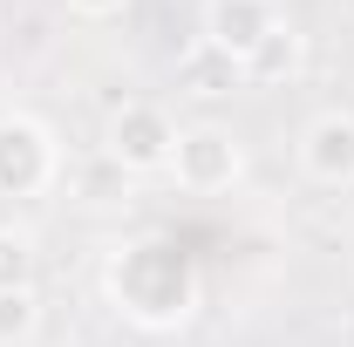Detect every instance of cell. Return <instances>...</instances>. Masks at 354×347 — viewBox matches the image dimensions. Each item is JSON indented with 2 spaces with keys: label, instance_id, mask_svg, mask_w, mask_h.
I'll list each match as a JSON object with an SVG mask.
<instances>
[{
  "label": "cell",
  "instance_id": "cell-1",
  "mask_svg": "<svg viewBox=\"0 0 354 347\" xmlns=\"http://www.w3.org/2000/svg\"><path fill=\"white\" fill-rule=\"evenodd\" d=\"M102 300L136 334H177L205 306V272L171 232H130L102 252Z\"/></svg>",
  "mask_w": 354,
  "mask_h": 347
},
{
  "label": "cell",
  "instance_id": "cell-2",
  "mask_svg": "<svg viewBox=\"0 0 354 347\" xmlns=\"http://www.w3.org/2000/svg\"><path fill=\"white\" fill-rule=\"evenodd\" d=\"M177 123L164 102H150V95H130V102H116L109 109V123H102V164L123 177H157L171 171V150H177Z\"/></svg>",
  "mask_w": 354,
  "mask_h": 347
},
{
  "label": "cell",
  "instance_id": "cell-3",
  "mask_svg": "<svg viewBox=\"0 0 354 347\" xmlns=\"http://www.w3.org/2000/svg\"><path fill=\"white\" fill-rule=\"evenodd\" d=\"M62 184V143L41 116L0 109V198H48Z\"/></svg>",
  "mask_w": 354,
  "mask_h": 347
},
{
  "label": "cell",
  "instance_id": "cell-4",
  "mask_svg": "<svg viewBox=\"0 0 354 347\" xmlns=\"http://www.w3.org/2000/svg\"><path fill=\"white\" fill-rule=\"evenodd\" d=\"M171 177L191 198H218L245 177V143L225 130V123H184L171 150Z\"/></svg>",
  "mask_w": 354,
  "mask_h": 347
},
{
  "label": "cell",
  "instance_id": "cell-5",
  "mask_svg": "<svg viewBox=\"0 0 354 347\" xmlns=\"http://www.w3.org/2000/svg\"><path fill=\"white\" fill-rule=\"evenodd\" d=\"M286 21V7L279 0H205V21H198V35H205V48L218 55V62H245L252 48L272 35Z\"/></svg>",
  "mask_w": 354,
  "mask_h": 347
},
{
  "label": "cell",
  "instance_id": "cell-6",
  "mask_svg": "<svg viewBox=\"0 0 354 347\" xmlns=\"http://www.w3.org/2000/svg\"><path fill=\"white\" fill-rule=\"evenodd\" d=\"M300 171L320 191H354V109H320L300 130Z\"/></svg>",
  "mask_w": 354,
  "mask_h": 347
},
{
  "label": "cell",
  "instance_id": "cell-7",
  "mask_svg": "<svg viewBox=\"0 0 354 347\" xmlns=\"http://www.w3.org/2000/svg\"><path fill=\"white\" fill-rule=\"evenodd\" d=\"M300 68H307V35H300V21L286 14L259 48L239 62V82L245 88H286V82H300Z\"/></svg>",
  "mask_w": 354,
  "mask_h": 347
},
{
  "label": "cell",
  "instance_id": "cell-8",
  "mask_svg": "<svg viewBox=\"0 0 354 347\" xmlns=\"http://www.w3.org/2000/svg\"><path fill=\"white\" fill-rule=\"evenodd\" d=\"M35 265H41V245L28 225H0V293H21L35 286Z\"/></svg>",
  "mask_w": 354,
  "mask_h": 347
},
{
  "label": "cell",
  "instance_id": "cell-9",
  "mask_svg": "<svg viewBox=\"0 0 354 347\" xmlns=\"http://www.w3.org/2000/svg\"><path fill=\"white\" fill-rule=\"evenodd\" d=\"M41 334V293L21 286V293H0V347H35Z\"/></svg>",
  "mask_w": 354,
  "mask_h": 347
},
{
  "label": "cell",
  "instance_id": "cell-10",
  "mask_svg": "<svg viewBox=\"0 0 354 347\" xmlns=\"http://www.w3.org/2000/svg\"><path fill=\"white\" fill-rule=\"evenodd\" d=\"M62 7H68L75 21H116V14H123L130 0H62Z\"/></svg>",
  "mask_w": 354,
  "mask_h": 347
},
{
  "label": "cell",
  "instance_id": "cell-11",
  "mask_svg": "<svg viewBox=\"0 0 354 347\" xmlns=\"http://www.w3.org/2000/svg\"><path fill=\"white\" fill-rule=\"evenodd\" d=\"M55 347H75V341H55Z\"/></svg>",
  "mask_w": 354,
  "mask_h": 347
}]
</instances>
